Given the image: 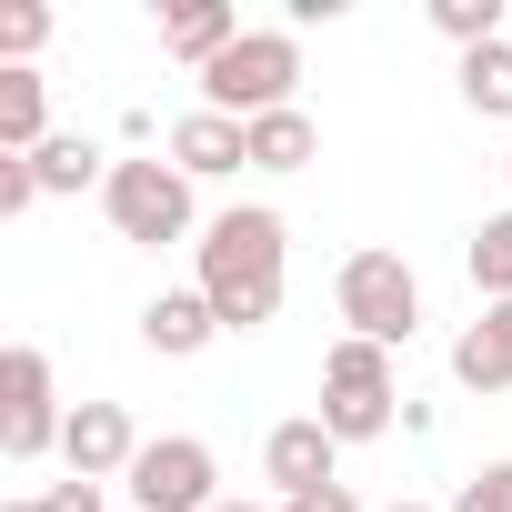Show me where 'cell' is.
I'll use <instances>...</instances> for the list:
<instances>
[{"instance_id":"6da1fadb","label":"cell","mask_w":512,"mask_h":512,"mask_svg":"<svg viewBox=\"0 0 512 512\" xmlns=\"http://www.w3.org/2000/svg\"><path fill=\"white\" fill-rule=\"evenodd\" d=\"M201 292H211V312H221V332H262L272 312H282V262H292V221L272 211V201H241V211H221L201 241Z\"/></svg>"},{"instance_id":"7a4b0ae2","label":"cell","mask_w":512,"mask_h":512,"mask_svg":"<svg viewBox=\"0 0 512 512\" xmlns=\"http://www.w3.org/2000/svg\"><path fill=\"white\" fill-rule=\"evenodd\" d=\"M201 81V111H221V121H262V111H292V81H302V41L292 31H241L211 71H191Z\"/></svg>"},{"instance_id":"3957f363","label":"cell","mask_w":512,"mask_h":512,"mask_svg":"<svg viewBox=\"0 0 512 512\" xmlns=\"http://www.w3.org/2000/svg\"><path fill=\"white\" fill-rule=\"evenodd\" d=\"M392 412H402L392 352L342 332V342L322 352V432H332V442H382V432H392Z\"/></svg>"},{"instance_id":"277c9868","label":"cell","mask_w":512,"mask_h":512,"mask_svg":"<svg viewBox=\"0 0 512 512\" xmlns=\"http://www.w3.org/2000/svg\"><path fill=\"white\" fill-rule=\"evenodd\" d=\"M332 312L352 322V342H412L422 332V282H412V262L402 251H352V262L332 272Z\"/></svg>"},{"instance_id":"5b68a950","label":"cell","mask_w":512,"mask_h":512,"mask_svg":"<svg viewBox=\"0 0 512 512\" xmlns=\"http://www.w3.org/2000/svg\"><path fill=\"white\" fill-rule=\"evenodd\" d=\"M61 432H71V412H61L51 352L11 342L0 352V462H41V452H61Z\"/></svg>"},{"instance_id":"8992f818","label":"cell","mask_w":512,"mask_h":512,"mask_svg":"<svg viewBox=\"0 0 512 512\" xmlns=\"http://www.w3.org/2000/svg\"><path fill=\"white\" fill-rule=\"evenodd\" d=\"M101 211H111V231H121V241L161 251V241H181V231H191V171H171V161H111Z\"/></svg>"},{"instance_id":"52a82bcc","label":"cell","mask_w":512,"mask_h":512,"mask_svg":"<svg viewBox=\"0 0 512 512\" xmlns=\"http://www.w3.org/2000/svg\"><path fill=\"white\" fill-rule=\"evenodd\" d=\"M121 482H131L141 512H211V502H221V462H211V442H191V432L141 442V462H131Z\"/></svg>"},{"instance_id":"ba28073f","label":"cell","mask_w":512,"mask_h":512,"mask_svg":"<svg viewBox=\"0 0 512 512\" xmlns=\"http://www.w3.org/2000/svg\"><path fill=\"white\" fill-rule=\"evenodd\" d=\"M262 482H272L282 502H302V492H332V482H342V442L322 432V412L272 422V442H262Z\"/></svg>"},{"instance_id":"9c48e42d","label":"cell","mask_w":512,"mask_h":512,"mask_svg":"<svg viewBox=\"0 0 512 512\" xmlns=\"http://www.w3.org/2000/svg\"><path fill=\"white\" fill-rule=\"evenodd\" d=\"M61 462H71V482H121V472L141 462V432H131V412H121V402H71Z\"/></svg>"},{"instance_id":"30bf717a","label":"cell","mask_w":512,"mask_h":512,"mask_svg":"<svg viewBox=\"0 0 512 512\" xmlns=\"http://www.w3.org/2000/svg\"><path fill=\"white\" fill-rule=\"evenodd\" d=\"M241 161H251V131H241V121H221V111H181V121H171V171L221 181V171H241Z\"/></svg>"},{"instance_id":"8fae6325","label":"cell","mask_w":512,"mask_h":512,"mask_svg":"<svg viewBox=\"0 0 512 512\" xmlns=\"http://www.w3.org/2000/svg\"><path fill=\"white\" fill-rule=\"evenodd\" d=\"M211 332H221V312H211V292L191 282V292H161V302H141V342L161 352V362H191V352H211Z\"/></svg>"},{"instance_id":"7c38bea8","label":"cell","mask_w":512,"mask_h":512,"mask_svg":"<svg viewBox=\"0 0 512 512\" xmlns=\"http://www.w3.org/2000/svg\"><path fill=\"white\" fill-rule=\"evenodd\" d=\"M231 41H241V11H231V0H171V11H161V51L191 61V71H211Z\"/></svg>"},{"instance_id":"4fadbf2b","label":"cell","mask_w":512,"mask_h":512,"mask_svg":"<svg viewBox=\"0 0 512 512\" xmlns=\"http://www.w3.org/2000/svg\"><path fill=\"white\" fill-rule=\"evenodd\" d=\"M452 382L462 392H512V302H482V322L452 342Z\"/></svg>"},{"instance_id":"5bb4252c","label":"cell","mask_w":512,"mask_h":512,"mask_svg":"<svg viewBox=\"0 0 512 512\" xmlns=\"http://www.w3.org/2000/svg\"><path fill=\"white\" fill-rule=\"evenodd\" d=\"M251 131V171H312L322 161V131H312V111L292 101V111H262V121H241Z\"/></svg>"},{"instance_id":"9a60e30c","label":"cell","mask_w":512,"mask_h":512,"mask_svg":"<svg viewBox=\"0 0 512 512\" xmlns=\"http://www.w3.org/2000/svg\"><path fill=\"white\" fill-rule=\"evenodd\" d=\"M41 141H51V91H41V71H0V151L31 161Z\"/></svg>"},{"instance_id":"2e32d148","label":"cell","mask_w":512,"mask_h":512,"mask_svg":"<svg viewBox=\"0 0 512 512\" xmlns=\"http://www.w3.org/2000/svg\"><path fill=\"white\" fill-rule=\"evenodd\" d=\"M31 171H41V201H51V191H91V181H111V151L81 141V131H51V141L31 151Z\"/></svg>"},{"instance_id":"e0dca14e","label":"cell","mask_w":512,"mask_h":512,"mask_svg":"<svg viewBox=\"0 0 512 512\" xmlns=\"http://www.w3.org/2000/svg\"><path fill=\"white\" fill-rule=\"evenodd\" d=\"M462 101H472L482 121H512V41H492V51H462Z\"/></svg>"},{"instance_id":"ac0fdd59","label":"cell","mask_w":512,"mask_h":512,"mask_svg":"<svg viewBox=\"0 0 512 512\" xmlns=\"http://www.w3.org/2000/svg\"><path fill=\"white\" fill-rule=\"evenodd\" d=\"M462 262H472V292H482V302H512V211H492V221L472 231Z\"/></svg>"},{"instance_id":"d6986e66","label":"cell","mask_w":512,"mask_h":512,"mask_svg":"<svg viewBox=\"0 0 512 512\" xmlns=\"http://www.w3.org/2000/svg\"><path fill=\"white\" fill-rule=\"evenodd\" d=\"M502 11H512V0H432V31L452 51H492L502 41Z\"/></svg>"},{"instance_id":"ffe728a7","label":"cell","mask_w":512,"mask_h":512,"mask_svg":"<svg viewBox=\"0 0 512 512\" xmlns=\"http://www.w3.org/2000/svg\"><path fill=\"white\" fill-rule=\"evenodd\" d=\"M41 41H51V11H41V0H11V11H0V51H11V71H31Z\"/></svg>"},{"instance_id":"44dd1931","label":"cell","mask_w":512,"mask_h":512,"mask_svg":"<svg viewBox=\"0 0 512 512\" xmlns=\"http://www.w3.org/2000/svg\"><path fill=\"white\" fill-rule=\"evenodd\" d=\"M452 512H512V462H482V472L452 492Z\"/></svg>"},{"instance_id":"7402d4cb","label":"cell","mask_w":512,"mask_h":512,"mask_svg":"<svg viewBox=\"0 0 512 512\" xmlns=\"http://www.w3.org/2000/svg\"><path fill=\"white\" fill-rule=\"evenodd\" d=\"M31 201H41V171H31V161H11V151H0V221H21Z\"/></svg>"},{"instance_id":"603a6c76","label":"cell","mask_w":512,"mask_h":512,"mask_svg":"<svg viewBox=\"0 0 512 512\" xmlns=\"http://www.w3.org/2000/svg\"><path fill=\"white\" fill-rule=\"evenodd\" d=\"M41 512H101V482H51Z\"/></svg>"},{"instance_id":"cb8c5ba5","label":"cell","mask_w":512,"mask_h":512,"mask_svg":"<svg viewBox=\"0 0 512 512\" xmlns=\"http://www.w3.org/2000/svg\"><path fill=\"white\" fill-rule=\"evenodd\" d=\"M272 512H362V502H352V492L332 482V492H302V502H272Z\"/></svg>"},{"instance_id":"d4e9b609","label":"cell","mask_w":512,"mask_h":512,"mask_svg":"<svg viewBox=\"0 0 512 512\" xmlns=\"http://www.w3.org/2000/svg\"><path fill=\"white\" fill-rule=\"evenodd\" d=\"M211 512H262V502H211Z\"/></svg>"},{"instance_id":"484cf974","label":"cell","mask_w":512,"mask_h":512,"mask_svg":"<svg viewBox=\"0 0 512 512\" xmlns=\"http://www.w3.org/2000/svg\"><path fill=\"white\" fill-rule=\"evenodd\" d=\"M382 512H432V502H382Z\"/></svg>"},{"instance_id":"4316f807","label":"cell","mask_w":512,"mask_h":512,"mask_svg":"<svg viewBox=\"0 0 512 512\" xmlns=\"http://www.w3.org/2000/svg\"><path fill=\"white\" fill-rule=\"evenodd\" d=\"M11 512H41V502H11Z\"/></svg>"},{"instance_id":"83f0119b","label":"cell","mask_w":512,"mask_h":512,"mask_svg":"<svg viewBox=\"0 0 512 512\" xmlns=\"http://www.w3.org/2000/svg\"><path fill=\"white\" fill-rule=\"evenodd\" d=\"M502 171H512V161H502Z\"/></svg>"}]
</instances>
